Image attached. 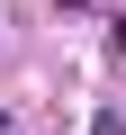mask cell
Listing matches in <instances>:
<instances>
[{"mask_svg": "<svg viewBox=\"0 0 126 135\" xmlns=\"http://www.w3.org/2000/svg\"><path fill=\"white\" fill-rule=\"evenodd\" d=\"M90 135H126V108H99V117H90Z\"/></svg>", "mask_w": 126, "mask_h": 135, "instance_id": "obj_1", "label": "cell"}, {"mask_svg": "<svg viewBox=\"0 0 126 135\" xmlns=\"http://www.w3.org/2000/svg\"><path fill=\"white\" fill-rule=\"evenodd\" d=\"M0 135H9V108H0Z\"/></svg>", "mask_w": 126, "mask_h": 135, "instance_id": "obj_2", "label": "cell"}]
</instances>
